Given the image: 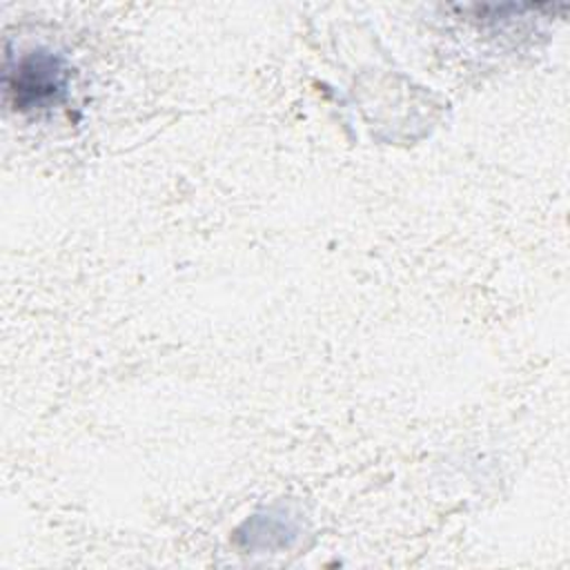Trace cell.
Wrapping results in <instances>:
<instances>
[{"label": "cell", "instance_id": "1", "mask_svg": "<svg viewBox=\"0 0 570 570\" xmlns=\"http://www.w3.org/2000/svg\"><path fill=\"white\" fill-rule=\"evenodd\" d=\"M65 80L67 69L56 56L31 53L18 65L16 80L9 82V91H13L16 102L27 109L58 100V96L65 91Z\"/></svg>", "mask_w": 570, "mask_h": 570}]
</instances>
